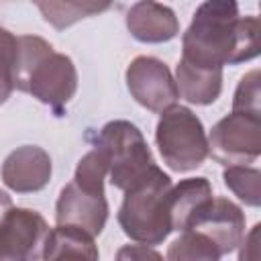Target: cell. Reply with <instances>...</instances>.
Listing matches in <instances>:
<instances>
[{"label": "cell", "mask_w": 261, "mask_h": 261, "mask_svg": "<svg viewBox=\"0 0 261 261\" xmlns=\"http://www.w3.org/2000/svg\"><path fill=\"white\" fill-rule=\"evenodd\" d=\"M175 86L179 96L190 104L208 106L216 102L222 92V69H204L179 61L175 69Z\"/></svg>", "instance_id": "cell-15"}, {"label": "cell", "mask_w": 261, "mask_h": 261, "mask_svg": "<svg viewBox=\"0 0 261 261\" xmlns=\"http://www.w3.org/2000/svg\"><path fill=\"white\" fill-rule=\"evenodd\" d=\"M218 249L204 234L186 230L169 247L165 261H220Z\"/></svg>", "instance_id": "cell-18"}, {"label": "cell", "mask_w": 261, "mask_h": 261, "mask_svg": "<svg viewBox=\"0 0 261 261\" xmlns=\"http://www.w3.org/2000/svg\"><path fill=\"white\" fill-rule=\"evenodd\" d=\"M208 153L222 165H247L261 155V116L230 112L208 137Z\"/></svg>", "instance_id": "cell-7"}, {"label": "cell", "mask_w": 261, "mask_h": 261, "mask_svg": "<svg viewBox=\"0 0 261 261\" xmlns=\"http://www.w3.org/2000/svg\"><path fill=\"white\" fill-rule=\"evenodd\" d=\"M16 57H18V37H14L8 29L0 27V106L10 98L14 90Z\"/></svg>", "instance_id": "cell-19"}, {"label": "cell", "mask_w": 261, "mask_h": 261, "mask_svg": "<svg viewBox=\"0 0 261 261\" xmlns=\"http://www.w3.org/2000/svg\"><path fill=\"white\" fill-rule=\"evenodd\" d=\"M155 143L163 163L177 173L200 167L210 155L202 120L188 106L179 104L161 112L155 128Z\"/></svg>", "instance_id": "cell-6"}, {"label": "cell", "mask_w": 261, "mask_h": 261, "mask_svg": "<svg viewBox=\"0 0 261 261\" xmlns=\"http://www.w3.org/2000/svg\"><path fill=\"white\" fill-rule=\"evenodd\" d=\"M126 29L141 43H167L177 37L179 22L169 6L143 0L126 12Z\"/></svg>", "instance_id": "cell-12"}, {"label": "cell", "mask_w": 261, "mask_h": 261, "mask_svg": "<svg viewBox=\"0 0 261 261\" xmlns=\"http://www.w3.org/2000/svg\"><path fill=\"white\" fill-rule=\"evenodd\" d=\"M212 196V186L206 177H188L181 179L177 186H171L167 196L171 230L184 232L194 212Z\"/></svg>", "instance_id": "cell-14"}, {"label": "cell", "mask_w": 261, "mask_h": 261, "mask_svg": "<svg viewBox=\"0 0 261 261\" xmlns=\"http://www.w3.org/2000/svg\"><path fill=\"white\" fill-rule=\"evenodd\" d=\"M10 208H12V200H10V196H8L4 190H0V220L4 218V214H6Z\"/></svg>", "instance_id": "cell-23"}, {"label": "cell", "mask_w": 261, "mask_h": 261, "mask_svg": "<svg viewBox=\"0 0 261 261\" xmlns=\"http://www.w3.org/2000/svg\"><path fill=\"white\" fill-rule=\"evenodd\" d=\"M224 186L247 206L261 204V171L249 165H228L222 171Z\"/></svg>", "instance_id": "cell-17"}, {"label": "cell", "mask_w": 261, "mask_h": 261, "mask_svg": "<svg viewBox=\"0 0 261 261\" xmlns=\"http://www.w3.org/2000/svg\"><path fill=\"white\" fill-rule=\"evenodd\" d=\"M14 88L61 114L75 96L77 71L71 57L57 53L49 41L37 35H22L18 37Z\"/></svg>", "instance_id": "cell-2"}, {"label": "cell", "mask_w": 261, "mask_h": 261, "mask_svg": "<svg viewBox=\"0 0 261 261\" xmlns=\"http://www.w3.org/2000/svg\"><path fill=\"white\" fill-rule=\"evenodd\" d=\"M186 230L204 234L220 255H228L245 237V212L228 198L212 196L194 212Z\"/></svg>", "instance_id": "cell-10"}, {"label": "cell", "mask_w": 261, "mask_h": 261, "mask_svg": "<svg viewBox=\"0 0 261 261\" xmlns=\"http://www.w3.org/2000/svg\"><path fill=\"white\" fill-rule=\"evenodd\" d=\"M37 8L43 12V18L49 24L63 31L86 16L108 10L110 2H39Z\"/></svg>", "instance_id": "cell-16"}, {"label": "cell", "mask_w": 261, "mask_h": 261, "mask_svg": "<svg viewBox=\"0 0 261 261\" xmlns=\"http://www.w3.org/2000/svg\"><path fill=\"white\" fill-rule=\"evenodd\" d=\"M47 234V220L37 210L12 206L0 220V261H39Z\"/></svg>", "instance_id": "cell-8"}, {"label": "cell", "mask_w": 261, "mask_h": 261, "mask_svg": "<svg viewBox=\"0 0 261 261\" xmlns=\"http://www.w3.org/2000/svg\"><path fill=\"white\" fill-rule=\"evenodd\" d=\"M259 55V18L241 16L230 0L202 2L181 35V59L204 69H222Z\"/></svg>", "instance_id": "cell-1"}, {"label": "cell", "mask_w": 261, "mask_h": 261, "mask_svg": "<svg viewBox=\"0 0 261 261\" xmlns=\"http://www.w3.org/2000/svg\"><path fill=\"white\" fill-rule=\"evenodd\" d=\"M171 186V177L153 163L151 169L124 192L116 218L128 239L151 247L169 237L171 222L167 196Z\"/></svg>", "instance_id": "cell-4"}, {"label": "cell", "mask_w": 261, "mask_h": 261, "mask_svg": "<svg viewBox=\"0 0 261 261\" xmlns=\"http://www.w3.org/2000/svg\"><path fill=\"white\" fill-rule=\"evenodd\" d=\"M114 261H165L159 251L149 245H122L116 251Z\"/></svg>", "instance_id": "cell-21"}, {"label": "cell", "mask_w": 261, "mask_h": 261, "mask_svg": "<svg viewBox=\"0 0 261 261\" xmlns=\"http://www.w3.org/2000/svg\"><path fill=\"white\" fill-rule=\"evenodd\" d=\"M126 88L137 104L151 112H163L179 98L175 80L165 61L139 55L126 67Z\"/></svg>", "instance_id": "cell-9"}, {"label": "cell", "mask_w": 261, "mask_h": 261, "mask_svg": "<svg viewBox=\"0 0 261 261\" xmlns=\"http://www.w3.org/2000/svg\"><path fill=\"white\" fill-rule=\"evenodd\" d=\"M259 224H255L249 232H245L243 241H241V253H239V261H257L259 259Z\"/></svg>", "instance_id": "cell-22"}, {"label": "cell", "mask_w": 261, "mask_h": 261, "mask_svg": "<svg viewBox=\"0 0 261 261\" xmlns=\"http://www.w3.org/2000/svg\"><path fill=\"white\" fill-rule=\"evenodd\" d=\"M261 73L259 69H251L245 73L234 90L232 98V112H245L253 116H261Z\"/></svg>", "instance_id": "cell-20"}, {"label": "cell", "mask_w": 261, "mask_h": 261, "mask_svg": "<svg viewBox=\"0 0 261 261\" xmlns=\"http://www.w3.org/2000/svg\"><path fill=\"white\" fill-rule=\"evenodd\" d=\"M106 161L98 149L88 151L75 167L69 184L59 192L55 204L57 226H73L90 237L102 232L108 220V202L104 196Z\"/></svg>", "instance_id": "cell-3"}, {"label": "cell", "mask_w": 261, "mask_h": 261, "mask_svg": "<svg viewBox=\"0 0 261 261\" xmlns=\"http://www.w3.org/2000/svg\"><path fill=\"white\" fill-rule=\"evenodd\" d=\"M43 261H100L94 237L73 226H55L49 230Z\"/></svg>", "instance_id": "cell-13"}, {"label": "cell", "mask_w": 261, "mask_h": 261, "mask_svg": "<svg viewBox=\"0 0 261 261\" xmlns=\"http://www.w3.org/2000/svg\"><path fill=\"white\" fill-rule=\"evenodd\" d=\"M106 161L110 184L122 192L133 188L153 165L151 149L130 120H110L106 122L94 143Z\"/></svg>", "instance_id": "cell-5"}, {"label": "cell", "mask_w": 261, "mask_h": 261, "mask_svg": "<svg viewBox=\"0 0 261 261\" xmlns=\"http://www.w3.org/2000/svg\"><path fill=\"white\" fill-rule=\"evenodd\" d=\"M0 173L8 190L16 194H33L49 184L53 165L45 149L37 145H22L8 153Z\"/></svg>", "instance_id": "cell-11"}]
</instances>
